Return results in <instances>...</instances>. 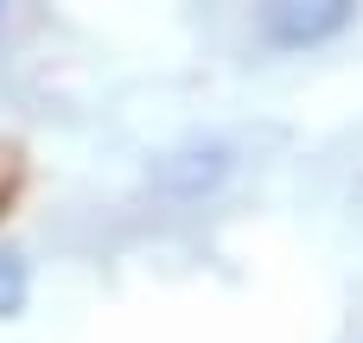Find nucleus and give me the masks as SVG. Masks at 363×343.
I'll return each mask as SVG.
<instances>
[{
	"mask_svg": "<svg viewBox=\"0 0 363 343\" xmlns=\"http://www.w3.org/2000/svg\"><path fill=\"white\" fill-rule=\"evenodd\" d=\"M230 172H236L230 140H185V146H172V153H160L147 165V185L166 204H204V197H217L230 185Z\"/></svg>",
	"mask_w": 363,
	"mask_h": 343,
	"instance_id": "obj_1",
	"label": "nucleus"
},
{
	"mask_svg": "<svg viewBox=\"0 0 363 343\" xmlns=\"http://www.w3.org/2000/svg\"><path fill=\"white\" fill-rule=\"evenodd\" d=\"M363 0H262V45L268 51H319L357 25Z\"/></svg>",
	"mask_w": 363,
	"mask_h": 343,
	"instance_id": "obj_2",
	"label": "nucleus"
},
{
	"mask_svg": "<svg viewBox=\"0 0 363 343\" xmlns=\"http://www.w3.org/2000/svg\"><path fill=\"white\" fill-rule=\"evenodd\" d=\"M26 293H32V274L13 248H0V318H19L26 312Z\"/></svg>",
	"mask_w": 363,
	"mask_h": 343,
	"instance_id": "obj_3",
	"label": "nucleus"
},
{
	"mask_svg": "<svg viewBox=\"0 0 363 343\" xmlns=\"http://www.w3.org/2000/svg\"><path fill=\"white\" fill-rule=\"evenodd\" d=\"M0 6H6V0H0Z\"/></svg>",
	"mask_w": 363,
	"mask_h": 343,
	"instance_id": "obj_4",
	"label": "nucleus"
}]
</instances>
